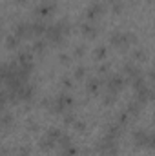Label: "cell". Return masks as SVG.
<instances>
[{
    "label": "cell",
    "mask_w": 155,
    "mask_h": 156,
    "mask_svg": "<svg viewBox=\"0 0 155 156\" xmlns=\"http://www.w3.org/2000/svg\"><path fill=\"white\" fill-rule=\"evenodd\" d=\"M46 134H47V136H51V138H53V140L57 142V145H59V138H60V136H62L64 133H62V131H60L59 127H51V129H49V131H47Z\"/></svg>",
    "instance_id": "obj_20"
},
{
    "label": "cell",
    "mask_w": 155,
    "mask_h": 156,
    "mask_svg": "<svg viewBox=\"0 0 155 156\" xmlns=\"http://www.w3.org/2000/svg\"><path fill=\"white\" fill-rule=\"evenodd\" d=\"M17 4H26V0H15Z\"/></svg>",
    "instance_id": "obj_41"
},
{
    "label": "cell",
    "mask_w": 155,
    "mask_h": 156,
    "mask_svg": "<svg viewBox=\"0 0 155 156\" xmlns=\"http://www.w3.org/2000/svg\"><path fill=\"white\" fill-rule=\"evenodd\" d=\"M150 78L155 80V64H153V67H152V71H150Z\"/></svg>",
    "instance_id": "obj_39"
},
{
    "label": "cell",
    "mask_w": 155,
    "mask_h": 156,
    "mask_svg": "<svg viewBox=\"0 0 155 156\" xmlns=\"http://www.w3.org/2000/svg\"><path fill=\"white\" fill-rule=\"evenodd\" d=\"M124 73L131 78V80H135V78L142 76V71H141V67H139L137 64H133V62H126V64H124Z\"/></svg>",
    "instance_id": "obj_12"
},
{
    "label": "cell",
    "mask_w": 155,
    "mask_h": 156,
    "mask_svg": "<svg viewBox=\"0 0 155 156\" xmlns=\"http://www.w3.org/2000/svg\"><path fill=\"white\" fill-rule=\"evenodd\" d=\"M86 76V67L84 66H78L77 69H75V73H73V78H77V80H80V78Z\"/></svg>",
    "instance_id": "obj_27"
},
{
    "label": "cell",
    "mask_w": 155,
    "mask_h": 156,
    "mask_svg": "<svg viewBox=\"0 0 155 156\" xmlns=\"http://www.w3.org/2000/svg\"><path fill=\"white\" fill-rule=\"evenodd\" d=\"M106 71H108V66H100L99 67V73H106Z\"/></svg>",
    "instance_id": "obj_38"
},
{
    "label": "cell",
    "mask_w": 155,
    "mask_h": 156,
    "mask_svg": "<svg viewBox=\"0 0 155 156\" xmlns=\"http://www.w3.org/2000/svg\"><path fill=\"white\" fill-rule=\"evenodd\" d=\"M122 11V2L120 4H113V13H120Z\"/></svg>",
    "instance_id": "obj_35"
},
{
    "label": "cell",
    "mask_w": 155,
    "mask_h": 156,
    "mask_svg": "<svg viewBox=\"0 0 155 156\" xmlns=\"http://www.w3.org/2000/svg\"><path fill=\"white\" fill-rule=\"evenodd\" d=\"M46 45H47L46 40H35V44H33L31 49H33L35 53H44V51H46Z\"/></svg>",
    "instance_id": "obj_25"
},
{
    "label": "cell",
    "mask_w": 155,
    "mask_h": 156,
    "mask_svg": "<svg viewBox=\"0 0 155 156\" xmlns=\"http://www.w3.org/2000/svg\"><path fill=\"white\" fill-rule=\"evenodd\" d=\"M64 122H66L68 125H71V123H75V122H77V118H75V115H73V113H68V115L64 116Z\"/></svg>",
    "instance_id": "obj_29"
},
{
    "label": "cell",
    "mask_w": 155,
    "mask_h": 156,
    "mask_svg": "<svg viewBox=\"0 0 155 156\" xmlns=\"http://www.w3.org/2000/svg\"><path fill=\"white\" fill-rule=\"evenodd\" d=\"M95 149H97L99 154H102V156H117L119 154V144H117V138L110 136V134L102 136V138L97 142Z\"/></svg>",
    "instance_id": "obj_3"
},
{
    "label": "cell",
    "mask_w": 155,
    "mask_h": 156,
    "mask_svg": "<svg viewBox=\"0 0 155 156\" xmlns=\"http://www.w3.org/2000/svg\"><path fill=\"white\" fill-rule=\"evenodd\" d=\"M29 62H33L31 53H29V51H22V53L18 55V64H29Z\"/></svg>",
    "instance_id": "obj_23"
},
{
    "label": "cell",
    "mask_w": 155,
    "mask_h": 156,
    "mask_svg": "<svg viewBox=\"0 0 155 156\" xmlns=\"http://www.w3.org/2000/svg\"><path fill=\"white\" fill-rule=\"evenodd\" d=\"M110 42L112 45H115L119 49H126L130 44H135L137 42V37L133 33H120V31H115L110 35Z\"/></svg>",
    "instance_id": "obj_4"
},
{
    "label": "cell",
    "mask_w": 155,
    "mask_h": 156,
    "mask_svg": "<svg viewBox=\"0 0 155 156\" xmlns=\"http://www.w3.org/2000/svg\"><path fill=\"white\" fill-rule=\"evenodd\" d=\"M148 149H155V133H150V138H148Z\"/></svg>",
    "instance_id": "obj_32"
},
{
    "label": "cell",
    "mask_w": 155,
    "mask_h": 156,
    "mask_svg": "<svg viewBox=\"0 0 155 156\" xmlns=\"http://www.w3.org/2000/svg\"><path fill=\"white\" fill-rule=\"evenodd\" d=\"M55 11H57V2H53V0H44V2H40L39 5L35 7V15L40 16V18H47Z\"/></svg>",
    "instance_id": "obj_5"
},
{
    "label": "cell",
    "mask_w": 155,
    "mask_h": 156,
    "mask_svg": "<svg viewBox=\"0 0 155 156\" xmlns=\"http://www.w3.org/2000/svg\"><path fill=\"white\" fill-rule=\"evenodd\" d=\"M39 145H40V149H44V151H51L55 145H57V142L51 138V136H47V134H44L42 138H40V142H39Z\"/></svg>",
    "instance_id": "obj_14"
},
{
    "label": "cell",
    "mask_w": 155,
    "mask_h": 156,
    "mask_svg": "<svg viewBox=\"0 0 155 156\" xmlns=\"http://www.w3.org/2000/svg\"><path fill=\"white\" fill-rule=\"evenodd\" d=\"M80 31H82V35L86 38H95L99 35V27L95 24H91V22H82L80 24Z\"/></svg>",
    "instance_id": "obj_11"
},
{
    "label": "cell",
    "mask_w": 155,
    "mask_h": 156,
    "mask_svg": "<svg viewBox=\"0 0 155 156\" xmlns=\"http://www.w3.org/2000/svg\"><path fill=\"white\" fill-rule=\"evenodd\" d=\"M73 125H75V129H77V131H80V133H84V131H86V123H84L82 120H77Z\"/></svg>",
    "instance_id": "obj_30"
},
{
    "label": "cell",
    "mask_w": 155,
    "mask_h": 156,
    "mask_svg": "<svg viewBox=\"0 0 155 156\" xmlns=\"http://www.w3.org/2000/svg\"><path fill=\"white\" fill-rule=\"evenodd\" d=\"M28 129L35 133V131H39V123H37L35 120H29V122H28Z\"/></svg>",
    "instance_id": "obj_31"
},
{
    "label": "cell",
    "mask_w": 155,
    "mask_h": 156,
    "mask_svg": "<svg viewBox=\"0 0 155 156\" xmlns=\"http://www.w3.org/2000/svg\"><path fill=\"white\" fill-rule=\"evenodd\" d=\"M42 105H47L53 113H64L68 107L73 105V96H70L68 93H60L53 100H42Z\"/></svg>",
    "instance_id": "obj_2"
},
{
    "label": "cell",
    "mask_w": 155,
    "mask_h": 156,
    "mask_svg": "<svg viewBox=\"0 0 155 156\" xmlns=\"http://www.w3.org/2000/svg\"><path fill=\"white\" fill-rule=\"evenodd\" d=\"M71 31V26L68 22V18H62L59 20L57 24L53 26H47V31H46V40L51 42V44H62L66 35Z\"/></svg>",
    "instance_id": "obj_1"
},
{
    "label": "cell",
    "mask_w": 155,
    "mask_h": 156,
    "mask_svg": "<svg viewBox=\"0 0 155 156\" xmlns=\"http://www.w3.org/2000/svg\"><path fill=\"white\" fill-rule=\"evenodd\" d=\"M20 37H17L15 33H11V35H7L6 37V47L7 49H17L18 45H20Z\"/></svg>",
    "instance_id": "obj_16"
},
{
    "label": "cell",
    "mask_w": 155,
    "mask_h": 156,
    "mask_svg": "<svg viewBox=\"0 0 155 156\" xmlns=\"http://www.w3.org/2000/svg\"><path fill=\"white\" fill-rule=\"evenodd\" d=\"M18 156H29V149L28 147H20L18 149Z\"/></svg>",
    "instance_id": "obj_34"
},
{
    "label": "cell",
    "mask_w": 155,
    "mask_h": 156,
    "mask_svg": "<svg viewBox=\"0 0 155 156\" xmlns=\"http://www.w3.org/2000/svg\"><path fill=\"white\" fill-rule=\"evenodd\" d=\"M70 145H71V136L64 133V134L59 138V147H60V149H66V147H70Z\"/></svg>",
    "instance_id": "obj_21"
},
{
    "label": "cell",
    "mask_w": 155,
    "mask_h": 156,
    "mask_svg": "<svg viewBox=\"0 0 155 156\" xmlns=\"http://www.w3.org/2000/svg\"><path fill=\"white\" fill-rule=\"evenodd\" d=\"M133 58H135V60H146V53H144L142 49H135V51H133Z\"/></svg>",
    "instance_id": "obj_28"
},
{
    "label": "cell",
    "mask_w": 155,
    "mask_h": 156,
    "mask_svg": "<svg viewBox=\"0 0 155 156\" xmlns=\"http://www.w3.org/2000/svg\"><path fill=\"white\" fill-rule=\"evenodd\" d=\"M31 26H33V35H35V37L46 35V31H47V24H44L42 20H35V22H31Z\"/></svg>",
    "instance_id": "obj_15"
},
{
    "label": "cell",
    "mask_w": 155,
    "mask_h": 156,
    "mask_svg": "<svg viewBox=\"0 0 155 156\" xmlns=\"http://www.w3.org/2000/svg\"><path fill=\"white\" fill-rule=\"evenodd\" d=\"M106 47L104 45H99V47H95V51H93V56H95V60H102L104 56H106Z\"/></svg>",
    "instance_id": "obj_24"
},
{
    "label": "cell",
    "mask_w": 155,
    "mask_h": 156,
    "mask_svg": "<svg viewBox=\"0 0 155 156\" xmlns=\"http://www.w3.org/2000/svg\"><path fill=\"white\" fill-rule=\"evenodd\" d=\"M124 127H126V125H122L120 122H112V123H108V127H106V134H110V136H113V138H119L120 133L124 131Z\"/></svg>",
    "instance_id": "obj_13"
},
{
    "label": "cell",
    "mask_w": 155,
    "mask_h": 156,
    "mask_svg": "<svg viewBox=\"0 0 155 156\" xmlns=\"http://www.w3.org/2000/svg\"><path fill=\"white\" fill-rule=\"evenodd\" d=\"M77 153H78V149H77V145H73V144H71L70 147H66V149L60 151V154L62 156H75Z\"/></svg>",
    "instance_id": "obj_26"
},
{
    "label": "cell",
    "mask_w": 155,
    "mask_h": 156,
    "mask_svg": "<svg viewBox=\"0 0 155 156\" xmlns=\"http://www.w3.org/2000/svg\"><path fill=\"white\" fill-rule=\"evenodd\" d=\"M100 85H102V80H100V78H89L86 87H88V91H89V93H93V94H95V93L100 89Z\"/></svg>",
    "instance_id": "obj_17"
},
{
    "label": "cell",
    "mask_w": 155,
    "mask_h": 156,
    "mask_svg": "<svg viewBox=\"0 0 155 156\" xmlns=\"http://www.w3.org/2000/svg\"><path fill=\"white\" fill-rule=\"evenodd\" d=\"M59 60H60V62H64V64H68V62H70V56H68V55H60V56H59Z\"/></svg>",
    "instance_id": "obj_36"
},
{
    "label": "cell",
    "mask_w": 155,
    "mask_h": 156,
    "mask_svg": "<svg viewBox=\"0 0 155 156\" xmlns=\"http://www.w3.org/2000/svg\"><path fill=\"white\" fill-rule=\"evenodd\" d=\"M126 111L130 113V116H137V115L141 113V102H139V100H135V102H130Z\"/></svg>",
    "instance_id": "obj_18"
},
{
    "label": "cell",
    "mask_w": 155,
    "mask_h": 156,
    "mask_svg": "<svg viewBox=\"0 0 155 156\" xmlns=\"http://www.w3.org/2000/svg\"><path fill=\"white\" fill-rule=\"evenodd\" d=\"M108 2H112V5H113V4H120L122 0H108Z\"/></svg>",
    "instance_id": "obj_40"
},
{
    "label": "cell",
    "mask_w": 155,
    "mask_h": 156,
    "mask_svg": "<svg viewBox=\"0 0 155 156\" xmlns=\"http://www.w3.org/2000/svg\"><path fill=\"white\" fill-rule=\"evenodd\" d=\"M84 51H86V47H84V45H77V51H75V56H82V55H84Z\"/></svg>",
    "instance_id": "obj_33"
},
{
    "label": "cell",
    "mask_w": 155,
    "mask_h": 156,
    "mask_svg": "<svg viewBox=\"0 0 155 156\" xmlns=\"http://www.w3.org/2000/svg\"><path fill=\"white\" fill-rule=\"evenodd\" d=\"M148 138H150V131L137 129L133 133V142H135L137 147H148Z\"/></svg>",
    "instance_id": "obj_10"
},
{
    "label": "cell",
    "mask_w": 155,
    "mask_h": 156,
    "mask_svg": "<svg viewBox=\"0 0 155 156\" xmlns=\"http://www.w3.org/2000/svg\"><path fill=\"white\" fill-rule=\"evenodd\" d=\"M62 83H64L66 87H71V80H70L68 76H64V78H62Z\"/></svg>",
    "instance_id": "obj_37"
},
{
    "label": "cell",
    "mask_w": 155,
    "mask_h": 156,
    "mask_svg": "<svg viewBox=\"0 0 155 156\" xmlns=\"http://www.w3.org/2000/svg\"><path fill=\"white\" fill-rule=\"evenodd\" d=\"M104 11H106V5H104L100 0H95V2L86 9V18H88V22H91V20H95L97 16L104 15Z\"/></svg>",
    "instance_id": "obj_7"
},
{
    "label": "cell",
    "mask_w": 155,
    "mask_h": 156,
    "mask_svg": "<svg viewBox=\"0 0 155 156\" xmlns=\"http://www.w3.org/2000/svg\"><path fill=\"white\" fill-rule=\"evenodd\" d=\"M135 96H137V100H139L141 104H146L148 100L155 98V93L152 91V87H148V85H142V87L135 89Z\"/></svg>",
    "instance_id": "obj_9"
},
{
    "label": "cell",
    "mask_w": 155,
    "mask_h": 156,
    "mask_svg": "<svg viewBox=\"0 0 155 156\" xmlns=\"http://www.w3.org/2000/svg\"><path fill=\"white\" fill-rule=\"evenodd\" d=\"M124 83H126V80L122 75H110V76L104 80V85H106V91H110V93H119L122 87H124Z\"/></svg>",
    "instance_id": "obj_6"
},
{
    "label": "cell",
    "mask_w": 155,
    "mask_h": 156,
    "mask_svg": "<svg viewBox=\"0 0 155 156\" xmlns=\"http://www.w3.org/2000/svg\"><path fill=\"white\" fill-rule=\"evenodd\" d=\"M13 33L17 37H20V38H31V37H35L33 35V26L29 22H18L13 27Z\"/></svg>",
    "instance_id": "obj_8"
},
{
    "label": "cell",
    "mask_w": 155,
    "mask_h": 156,
    "mask_svg": "<svg viewBox=\"0 0 155 156\" xmlns=\"http://www.w3.org/2000/svg\"><path fill=\"white\" fill-rule=\"evenodd\" d=\"M115 102H117V94L115 93H110V91H108V93L102 94V104H104V105H113Z\"/></svg>",
    "instance_id": "obj_19"
},
{
    "label": "cell",
    "mask_w": 155,
    "mask_h": 156,
    "mask_svg": "<svg viewBox=\"0 0 155 156\" xmlns=\"http://www.w3.org/2000/svg\"><path fill=\"white\" fill-rule=\"evenodd\" d=\"M11 123H13V116H11L7 111H4V113H2V129H9Z\"/></svg>",
    "instance_id": "obj_22"
}]
</instances>
